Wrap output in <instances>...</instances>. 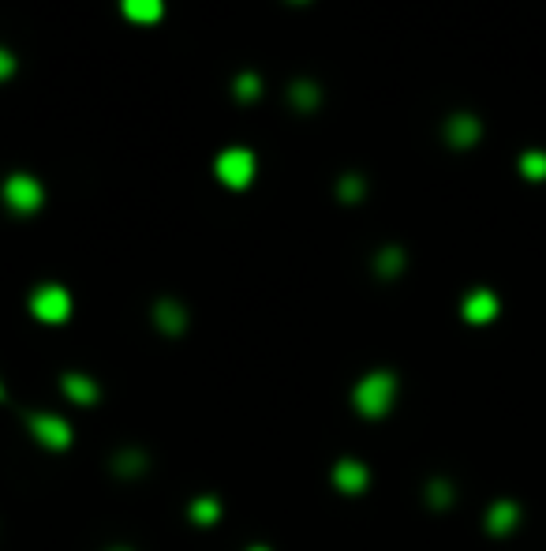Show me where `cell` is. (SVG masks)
<instances>
[{
	"label": "cell",
	"mask_w": 546,
	"mask_h": 551,
	"mask_svg": "<svg viewBox=\"0 0 546 551\" xmlns=\"http://www.w3.org/2000/svg\"><path fill=\"white\" fill-rule=\"evenodd\" d=\"M12 72H15V60H12L8 49H0V79H8Z\"/></svg>",
	"instance_id": "obj_17"
},
{
	"label": "cell",
	"mask_w": 546,
	"mask_h": 551,
	"mask_svg": "<svg viewBox=\"0 0 546 551\" xmlns=\"http://www.w3.org/2000/svg\"><path fill=\"white\" fill-rule=\"evenodd\" d=\"M0 402H4V382H0Z\"/></svg>",
	"instance_id": "obj_21"
},
{
	"label": "cell",
	"mask_w": 546,
	"mask_h": 551,
	"mask_svg": "<svg viewBox=\"0 0 546 551\" xmlns=\"http://www.w3.org/2000/svg\"><path fill=\"white\" fill-rule=\"evenodd\" d=\"M394 402H397V375L394 372H370L355 382V390H352V405L363 416H370V421L386 416L394 409Z\"/></svg>",
	"instance_id": "obj_1"
},
{
	"label": "cell",
	"mask_w": 546,
	"mask_h": 551,
	"mask_svg": "<svg viewBox=\"0 0 546 551\" xmlns=\"http://www.w3.org/2000/svg\"><path fill=\"white\" fill-rule=\"evenodd\" d=\"M214 173H217L221 184H229V188H247V184L254 180V154L244 150V146H232L217 158Z\"/></svg>",
	"instance_id": "obj_4"
},
{
	"label": "cell",
	"mask_w": 546,
	"mask_h": 551,
	"mask_svg": "<svg viewBox=\"0 0 546 551\" xmlns=\"http://www.w3.org/2000/svg\"><path fill=\"white\" fill-rule=\"evenodd\" d=\"M333 488L340 495H363L370 488V469L360 458H340L333 465Z\"/></svg>",
	"instance_id": "obj_6"
},
{
	"label": "cell",
	"mask_w": 546,
	"mask_h": 551,
	"mask_svg": "<svg viewBox=\"0 0 546 551\" xmlns=\"http://www.w3.org/2000/svg\"><path fill=\"white\" fill-rule=\"evenodd\" d=\"M105 551H135V547H128V544H113V547H105Z\"/></svg>",
	"instance_id": "obj_19"
},
{
	"label": "cell",
	"mask_w": 546,
	"mask_h": 551,
	"mask_svg": "<svg viewBox=\"0 0 546 551\" xmlns=\"http://www.w3.org/2000/svg\"><path fill=\"white\" fill-rule=\"evenodd\" d=\"M520 173L527 180H546V154L542 150H527V154H520Z\"/></svg>",
	"instance_id": "obj_15"
},
{
	"label": "cell",
	"mask_w": 546,
	"mask_h": 551,
	"mask_svg": "<svg viewBox=\"0 0 546 551\" xmlns=\"http://www.w3.org/2000/svg\"><path fill=\"white\" fill-rule=\"evenodd\" d=\"M480 131H483V124L475 121L472 113H453L446 124V139L453 146H472V143H480Z\"/></svg>",
	"instance_id": "obj_9"
},
{
	"label": "cell",
	"mask_w": 546,
	"mask_h": 551,
	"mask_svg": "<svg viewBox=\"0 0 546 551\" xmlns=\"http://www.w3.org/2000/svg\"><path fill=\"white\" fill-rule=\"evenodd\" d=\"M236 91H240V94H247V98H251V94H254V91H259V83H254V79H251V75H244V79H240V83H236Z\"/></svg>",
	"instance_id": "obj_18"
},
{
	"label": "cell",
	"mask_w": 546,
	"mask_h": 551,
	"mask_svg": "<svg viewBox=\"0 0 546 551\" xmlns=\"http://www.w3.org/2000/svg\"><path fill=\"white\" fill-rule=\"evenodd\" d=\"M30 315L38 323H64L72 315V293L64 286H38L30 293Z\"/></svg>",
	"instance_id": "obj_3"
},
{
	"label": "cell",
	"mask_w": 546,
	"mask_h": 551,
	"mask_svg": "<svg viewBox=\"0 0 546 551\" xmlns=\"http://www.w3.org/2000/svg\"><path fill=\"white\" fill-rule=\"evenodd\" d=\"M487 525H490V532H505V529H513V525H517V507H513V503H498V507L490 510Z\"/></svg>",
	"instance_id": "obj_14"
},
{
	"label": "cell",
	"mask_w": 546,
	"mask_h": 551,
	"mask_svg": "<svg viewBox=\"0 0 546 551\" xmlns=\"http://www.w3.org/2000/svg\"><path fill=\"white\" fill-rule=\"evenodd\" d=\"M498 315V296L490 289H475L464 296V319L468 323H490Z\"/></svg>",
	"instance_id": "obj_10"
},
{
	"label": "cell",
	"mask_w": 546,
	"mask_h": 551,
	"mask_svg": "<svg viewBox=\"0 0 546 551\" xmlns=\"http://www.w3.org/2000/svg\"><path fill=\"white\" fill-rule=\"evenodd\" d=\"M146 465H150L146 450H121V454H113L116 476H139V473H146Z\"/></svg>",
	"instance_id": "obj_12"
},
{
	"label": "cell",
	"mask_w": 546,
	"mask_h": 551,
	"mask_svg": "<svg viewBox=\"0 0 546 551\" xmlns=\"http://www.w3.org/2000/svg\"><path fill=\"white\" fill-rule=\"evenodd\" d=\"M4 203L15 210V214H34L42 203H45V192H42V184L27 177V173H15L4 180Z\"/></svg>",
	"instance_id": "obj_5"
},
{
	"label": "cell",
	"mask_w": 546,
	"mask_h": 551,
	"mask_svg": "<svg viewBox=\"0 0 546 551\" xmlns=\"http://www.w3.org/2000/svg\"><path fill=\"white\" fill-rule=\"evenodd\" d=\"M247 551H269V547H266V544H251Z\"/></svg>",
	"instance_id": "obj_20"
},
{
	"label": "cell",
	"mask_w": 546,
	"mask_h": 551,
	"mask_svg": "<svg viewBox=\"0 0 546 551\" xmlns=\"http://www.w3.org/2000/svg\"><path fill=\"white\" fill-rule=\"evenodd\" d=\"M23 424L30 431V439L45 450H53V454H64V450L72 446V424L57 413H27Z\"/></svg>",
	"instance_id": "obj_2"
},
{
	"label": "cell",
	"mask_w": 546,
	"mask_h": 551,
	"mask_svg": "<svg viewBox=\"0 0 546 551\" xmlns=\"http://www.w3.org/2000/svg\"><path fill=\"white\" fill-rule=\"evenodd\" d=\"M401 266H404V256L397 252V248H389V252L378 256V271H382V274H397Z\"/></svg>",
	"instance_id": "obj_16"
},
{
	"label": "cell",
	"mask_w": 546,
	"mask_h": 551,
	"mask_svg": "<svg viewBox=\"0 0 546 551\" xmlns=\"http://www.w3.org/2000/svg\"><path fill=\"white\" fill-rule=\"evenodd\" d=\"M60 390H64L67 402H75V405H98V398H101V387L82 372H64Z\"/></svg>",
	"instance_id": "obj_7"
},
{
	"label": "cell",
	"mask_w": 546,
	"mask_h": 551,
	"mask_svg": "<svg viewBox=\"0 0 546 551\" xmlns=\"http://www.w3.org/2000/svg\"><path fill=\"white\" fill-rule=\"evenodd\" d=\"M187 517L195 525H217L221 522V499L217 495H199L191 507H187Z\"/></svg>",
	"instance_id": "obj_11"
},
{
	"label": "cell",
	"mask_w": 546,
	"mask_h": 551,
	"mask_svg": "<svg viewBox=\"0 0 546 551\" xmlns=\"http://www.w3.org/2000/svg\"><path fill=\"white\" fill-rule=\"evenodd\" d=\"M121 8L131 23H158L161 20V0H121Z\"/></svg>",
	"instance_id": "obj_13"
},
{
	"label": "cell",
	"mask_w": 546,
	"mask_h": 551,
	"mask_svg": "<svg viewBox=\"0 0 546 551\" xmlns=\"http://www.w3.org/2000/svg\"><path fill=\"white\" fill-rule=\"evenodd\" d=\"M153 323H158L161 334L168 338H180L187 330V308L176 304V300H158V308H153Z\"/></svg>",
	"instance_id": "obj_8"
}]
</instances>
